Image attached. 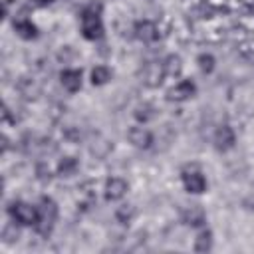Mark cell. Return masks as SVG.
<instances>
[{
	"label": "cell",
	"mask_w": 254,
	"mask_h": 254,
	"mask_svg": "<svg viewBox=\"0 0 254 254\" xmlns=\"http://www.w3.org/2000/svg\"><path fill=\"white\" fill-rule=\"evenodd\" d=\"M181 222L190 228H202L206 226V212L200 204H189L181 210Z\"/></svg>",
	"instance_id": "obj_12"
},
{
	"label": "cell",
	"mask_w": 254,
	"mask_h": 254,
	"mask_svg": "<svg viewBox=\"0 0 254 254\" xmlns=\"http://www.w3.org/2000/svg\"><path fill=\"white\" fill-rule=\"evenodd\" d=\"M165 69H163V64L161 62H149L145 64V67L141 69V83L149 89H155V87H161L163 81H165Z\"/></svg>",
	"instance_id": "obj_10"
},
{
	"label": "cell",
	"mask_w": 254,
	"mask_h": 254,
	"mask_svg": "<svg viewBox=\"0 0 254 254\" xmlns=\"http://www.w3.org/2000/svg\"><path fill=\"white\" fill-rule=\"evenodd\" d=\"M77 171H79V159L73 155H64L56 165V177H62V179H69L77 175Z\"/></svg>",
	"instance_id": "obj_14"
},
{
	"label": "cell",
	"mask_w": 254,
	"mask_h": 254,
	"mask_svg": "<svg viewBox=\"0 0 254 254\" xmlns=\"http://www.w3.org/2000/svg\"><path fill=\"white\" fill-rule=\"evenodd\" d=\"M198 87L194 83V79L190 77H183L179 79L175 85H171L165 93V99L171 101V103H185V101H190L194 95H196Z\"/></svg>",
	"instance_id": "obj_5"
},
{
	"label": "cell",
	"mask_w": 254,
	"mask_h": 254,
	"mask_svg": "<svg viewBox=\"0 0 254 254\" xmlns=\"http://www.w3.org/2000/svg\"><path fill=\"white\" fill-rule=\"evenodd\" d=\"M212 147L218 153H228L236 147V131L230 123H220L212 133Z\"/></svg>",
	"instance_id": "obj_7"
},
{
	"label": "cell",
	"mask_w": 254,
	"mask_h": 254,
	"mask_svg": "<svg viewBox=\"0 0 254 254\" xmlns=\"http://www.w3.org/2000/svg\"><path fill=\"white\" fill-rule=\"evenodd\" d=\"M135 216H137V208H135V204H129V202L119 204L115 208V212H113L115 222H119L121 226H129L135 220Z\"/></svg>",
	"instance_id": "obj_19"
},
{
	"label": "cell",
	"mask_w": 254,
	"mask_h": 254,
	"mask_svg": "<svg viewBox=\"0 0 254 254\" xmlns=\"http://www.w3.org/2000/svg\"><path fill=\"white\" fill-rule=\"evenodd\" d=\"M212 246H214V234H212V230L206 228V226L198 228V232H196V236H194V244H192L194 252L206 254V252L212 250Z\"/></svg>",
	"instance_id": "obj_17"
},
{
	"label": "cell",
	"mask_w": 254,
	"mask_h": 254,
	"mask_svg": "<svg viewBox=\"0 0 254 254\" xmlns=\"http://www.w3.org/2000/svg\"><path fill=\"white\" fill-rule=\"evenodd\" d=\"M196 67H198L204 75H210V73L216 69V58H214V54H210V52H200V54L196 56Z\"/></svg>",
	"instance_id": "obj_23"
},
{
	"label": "cell",
	"mask_w": 254,
	"mask_h": 254,
	"mask_svg": "<svg viewBox=\"0 0 254 254\" xmlns=\"http://www.w3.org/2000/svg\"><path fill=\"white\" fill-rule=\"evenodd\" d=\"M89 151L95 155V157H99V159H105L111 151H113V143L109 141V139H105L103 135H95L93 139H91V143H89Z\"/></svg>",
	"instance_id": "obj_20"
},
{
	"label": "cell",
	"mask_w": 254,
	"mask_h": 254,
	"mask_svg": "<svg viewBox=\"0 0 254 254\" xmlns=\"http://www.w3.org/2000/svg\"><path fill=\"white\" fill-rule=\"evenodd\" d=\"M32 2H36L38 6H50V4H54L56 0H32Z\"/></svg>",
	"instance_id": "obj_26"
},
{
	"label": "cell",
	"mask_w": 254,
	"mask_h": 254,
	"mask_svg": "<svg viewBox=\"0 0 254 254\" xmlns=\"http://www.w3.org/2000/svg\"><path fill=\"white\" fill-rule=\"evenodd\" d=\"M18 121H20L18 115L10 109L8 103H4V105H2V123H4V125H16Z\"/></svg>",
	"instance_id": "obj_25"
},
{
	"label": "cell",
	"mask_w": 254,
	"mask_h": 254,
	"mask_svg": "<svg viewBox=\"0 0 254 254\" xmlns=\"http://www.w3.org/2000/svg\"><path fill=\"white\" fill-rule=\"evenodd\" d=\"M157 115H159V111H157V107H155L153 103H139V105L133 109V117H135V121L141 123V125L151 123Z\"/></svg>",
	"instance_id": "obj_18"
},
{
	"label": "cell",
	"mask_w": 254,
	"mask_h": 254,
	"mask_svg": "<svg viewBox=\"0 0 254 254\" xmlns=\"http://www.w3.org/2000/svg\"><path fill=\"white\" fill-rule=\"evenodd\" d=\"M36 206H38V222H36L34 230L38 236L50 238L58 224V218H60V206H58L56 198L50 194H42Z\"/></svg>",
	"instance_id": "obj_2"
},
{
	"label": "cell",
	"mask_w": 254,
	"mask_h": 254,
	"mask_svg": "<svg viewBox=\"0 0 254 254\" xmlns=\"http://www.w3.org/2000/svg\"><path fill=\"white\" fill-rule=\"evenodd\" d=\"M133 36H135L141 44H155L157 40H161L163 32H161V26H159L155 20L143 18V20H137V22L133 24Z\"/></svg>",
	"instance_id": "obj_6"
},
{
	"label": "cell",
	"mask_w": 254,
	"mask_h": 254,
	"mask_svg": "<svg viewBox=\"0 0 254 254\" xmlns=\"http://www.w3.org/2000/svg\"><path fill=\"white\" fill-rule=\"evenodd\" d=\"M62 133H64V139L69 141V143H79V139H81V131H79V127H75V125L64 127Z\"/></svg>",
	"instance_id": "obj_24"
},
{
	"label": "cell",
	"mask_w": 254,
	"mask_h": 254,
	"mask_svg": "<svg viewBox=\"0 0 254 254\" xmlns=\"http://www.w3.org/2000/svg\"><path fill=\"white\" fill-rule=\"evenodd\" d=\"M181 183H183V189L189 194H204L206 189H208L206 175L196 165H187L181 171Z\"/></svg>",
	"instance_id": "obj_4"
},
{
	"label": "cell",
	"mask_w": 254,
	"mask_h": 254,
	"mask_svg": "<svg viewBox=\"0 0 254 254\" xmlns=\"http://www.w3.org/2000/svg\"><path fill=\"white\" fill-rule=\"evenodd\" d=\"M6 214L10 220H14L18 226H36L38 222V206L26 202V200H10L6 206Z\"/></svg>",
	"instance_id": "obj_3"
},
{
	"label": "cell",
	"mask_w": 254,
	"mask_h": 254,
	"mask_svg": "<svg viewBox=\"0 0 254 254\" xmlns=\"http://www.w3.org/2000/svg\"><path fill=\"white\" fill-rule=\"evenodd\" d=\"M18 91L24 99H38L40 95V85L36 83V79H30V77H20L18 81Z\"/></svg>",
	"instance_id": "obj_21"
},
{
	"label": "cell",
	"mask_w": 254,
	"mask_h": 254,
	"mask_svg": "<svg viewBox=\"0 0 254 254\" xmlns=\"http://www.w3.org/2000/svg\"><path fill=\"white\" fill-rule=\"evenodd\" d=\"M113 79V69L105 64H97L89 69V83L93 87H101V85H107L109 81Z\"/></svg>",
	"instance_id": "obj_15"
},
{
	"label": "cell",
	"mask_w": 254,
	"mask_h": 254,
	"mask_svg": "<svg viewBox=\"0 0 254 254\" xmlns=\"http://www.w3.org/2000/svg\"><path fill=\"white\" fill-rule=\"evenodd\" d=\"M127 141H129L135 149L147 151V149H151L153 143H155V133H153L149 127L137 123V125H131V127L127 129Z\"/></svg>",
	"instance_id": "obj_8"
},
{
	"label": "cell",
	"mask_w": 254,
	"mask_h": 254,
	"mask_svg": "<svg viewBox=\"0 0 254 254\" xmlns=\"http://www.w3.org/2000/svg\"><path fill=\"white\" fill-rule=\"evenodd\" d=\"M12 28H14L16 36L22 38V40H26V42H32V40H36L40 36V28L26 14H14Z\"/></svg>",
	"instance_id": "obj_11"
},
{
	"label": "cell",
	"mask_w": 254,
	"mask_h": 254,
	"mask_svg": "<svg viewBox=\"0 0 254 254\" xmlns=\"http://www.w3.org/2000/svg\"><path fill=\"white\" fill-rule=\"evenodd\" d=\"M79 32L87 42H99L105 36L103 24V4L99 0L87 2L79 12Z\"/></svg>",
	"instance_id": "obj_1"
},
{
	"label": "cell",
	"mask_w": 254,
	"mask_h": 254,
	"mask_svg": "<svg viewBox=\"0 0 254 254\" xmlns=\"http://www.w3.org/2000/svg\"><path fill=\"white\" fill-rule=\"evenodd\" d=\"M60 83L67 93H77L83 87V71L77 67H64L60 71Z\"/></svg>",
	"instance_id": "obj_13"
},
{
	"label": "cell",
	"mask_w": 254,
	"mask_h": 254,
	"mask_svg": "<svg viewBox=\"0 0 254 254\" xmlns=\"http://www.w3.org/2000/svg\"><path fill=\"white\" fill-rule=\"evenodd\" d=\"M129 192V183L123 177H109L103 183V198L107 202H119L127 196Z\"/></svg>",
	"instance_id": "obj_9"
},
{
	"label": "cell",
	"mask_w": 254,
	"mask_h": 254,
	"mask_svg": "<svg viewBox=\"0 0 254 254\" xmlns=\"http://www.w3.org/2000/svg\"><path fill=\"white\" fill-rule=\"evenodd\" d=\"M34 177L42 183V185H50L52 181H54V177H56V173L52 171V167L48 165V161H38L36 165H34Z\"/></svg>",
	"instance_id": "obj_22"
},
{
	"label": "cell",
	"mask_w": 254,
	"mask_h": 254,
	"mask_svg": "<svg viewBox=\"0 0 254 254\" xmlns=\"http://www.w3.org/2000/svg\"><path fill=\"white\" fill-rule=\"evenodd\" d=\"M163 69H165V75L167 77H173V79H179L183 75V58L179 54H167L163 60Z\"/></svg>",
	"instance_id": "obj_16"
}]
</instances>
